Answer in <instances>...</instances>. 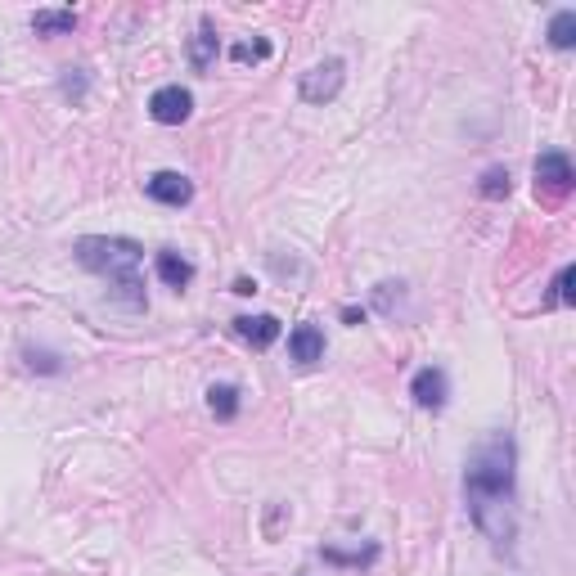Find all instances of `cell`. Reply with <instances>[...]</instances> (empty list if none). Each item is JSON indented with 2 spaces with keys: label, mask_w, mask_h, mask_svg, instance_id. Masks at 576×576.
I'll list each match as a JSON object with an SVG mask.
<instances>
[{
  "label": "cell",
  "mask_w": 576,
  "mask_h": 576,
  "mask_svg": "<svg viewBox=\"0 0 576 576\" xmlns=\"http://www.w3.org/2000/svg\"><path fill=\"white\" fill-rule=\"evenodd\" d=\"M513 464H518V450H513L509 432H491L464 464L468 513H473L477 531L486 540H495V545H509L513 531H518V518H513Z\"/></svg>",
  "instance_id": "cell-1"
},
{
  "label": "cell",
  "mask_w": 576,
  "mask_h": 576,
  "mask_svg": "<svg viewBox=\"0 0 576 576\" xmlns=\"http://www.w3.org/2000/svg\"><path fill=\"white\" fill-rule=\"evenodd\" d=\"M77 261L95 275H104L113 284L117 302L126 306H144V279H140V261H144V248L135 239H122V234H81L72 243Z\"/></svg>",
  "instance_id": "cell-2"
},
{
  "label": "cell",
  "mask_w": 576,
  "mask_h": 576,
  "mask_svg": "<svg viewBox=\"0 0 576 576\" xmlns=\"http://www.w3.org/2000/svg\"><path fill=\"white\" fill-rule=\"evenodd\" d=\"M572 162H567V153L549 149L536 158V198H545V203H563L567 194H572Z\"/></svg>",
  "instance_id": "cell-3"
},
{
  "label": "cell",
  "mask_w": 576,
  "mask_h": 576,
  "mask_svg": "<svg viewBox=\"0 0 576 576\" xmlns=\"http://www.w3.org/2000/svg\"><path fill=\"white\" fill-rule=\"evenodd\" d=\"M342 81H347V63H342V59H324V63H315V68L302 72V86H297V95H302L306 104H329V99L342 90Z\"/></svg>",
  "instance_id": "cell-4"
},
{
  "label": "cell",
  "mask_w": 576,
  "mask_h": 576,
  "mask_svg": "<svg viewBox=\"0 0 576 576\" xmlns=\"http://www.w3.org/2000/svg\"><path fill=\"white\" fill-rule=\"evenodd\" d=\"M189 113H194V95H189L185 86H158L149 95V117L162 126H180L189 122Z\"/></svg>",
  "instance_id": "cell-5"
},
{
  "label": "cell",
  "mask_w": 576,
  "mask_h": 576,
  "mask_svg": "<svg viewBox=\"0 0 576 576\" xmlns=\"http://www.w3.org/2000/svg\"><path fill=\"white\" fill-rule=\"evenodd\" d=\"M144 194L162 207H185L189 198H194V185H189V176H180V171H153V176L144 180Z\"/></svg>",
  "instance_id": "cell-6"
},
{
  "label": "cell",
  "mask_w": 576,
  "mask_h": 576,
  "mask_svg": "<svg viewBox=\"0 0 576 576\" xmlns=\"http://www.w3.org/2000/svg\"><path fill=\"white\" fill-rule=\"evenodd\" d=\"M446 374H441L437 365H428V369H419V374L410 378V396H414V405H423V410H441L446 405Z\"/></svg>",
  "instance_id": "cell-7"
},
{
  "label": "cell",
  "mask_w": 576,
  "mask_h": 576,
  "mask_svg": "<svg viewBox=\"0 0 576 576\" xmlns=\"http://www.w3.org/2000/svg\"><path fill=\"white\" fill-rule=\"evenodd\" d=\"M288 356H293L297 365H315V360H324V333H320V324H297V329L288 333Z\"/></svg>",
  "instance_id": "cell-8"
},
{
  "label": "cell",
  "mask_w": 576,
  "mask_h": 576,
  "mask_svg": "<svg viewBox=\"0 0 576 576\" xmlns=\"http://www.w3.org/2000/svg\"><path fill=\"white\" fill-rule=\"evenodd\" d=\"M234 333H239L248 347L266 351L270 342L279 338V320H275V315H239V320H234Z\"/></svg>",
  "instance_id": "cell-9"
},
{
  "label": "cell",
  "mask_w": 576,
  "mask_h": 576,
  "mask_svg": "<svg viewBox=\"0 0 576 576\" xmlns=\"http://www.w3.org/2000/svg\"><path fill=\"white\" fill-rule=\"evenodd\" d=\"M216 54H221L216 27H212V18H203V23H198V32L189 36V63H194V72H207L216 63Z\"/></svg>",
  "instance_id": "cell-10"
},
{
  "label": "cell",
  "mask_w": 576,
  "mask_h": 576,
  "mask_svg": "<svg viewBox=\"0 0 576 576\" xmlns=\"http://www.w3.org/2000/svg\"><path fill=\"white\" fill-rule=\"evenodd\" d=\"M158 279H162V284H167V288H176V293H180V288H189V279H194V266H189V261L185 257H180V252H158Z\"/></svg>",
  "instance_id": "cell-11"
},
{
  "label": "cell",
  "mask_w": 576,
  "mask_h": 576,
  "mask_svg": "<svg viewBox=\"0 0 576 576\" xmlns=\"http://www.w3.org/2000/svg\"><path fill=\"white\" fill-rule=\"evenodd\" d=\"M72 27H77V14H72V9H36L32 14L36 36H59V32H72Z\"/></svg>",
  "instance_id": "cell-12"
},
{
  "label": "cell",
  "mask_w": 576,
  "mask_h": 576,
  "mask_svg": "<svg viewBox=\"0 0 576 576\" xmlns=\"http://www.w3.org/2000/svg\"><path fill=\"white\" fill-rule=\"evenodd\" d=\"M207 410H212L216 419H234V414H239V387L212 383L207 387Z\"/></svg>",
  "instance_id": "cell-13"
},
{
  "label": "cell",
  "mask_w": 576,
  "mask_h": 576,
  "mask_svg": "<svg viewBox=\"0 0 576 576\" xmlns=\"http://www.w3.org/2000/svg\"><path fill=\"white\" fill-rule=\"evenodd\" d=\"M549 45H554V50H572L576 45V9H558V14L549 18Z\"/></svg>",
  "instance_id": "cell-14"
},
{
  "label": "cell",
  "mask_w": 576,
  "mask_h": 576,
  "mask_svg": "<svg viewBox=\"0 0 576 576\" xmlns=\"http://www.w3.org/2000/svg\"><path fill=\"white\" fill-rule=\"evenodd\" d=\"M509 189H513V180H509V171H504V167H486L482 171V185H477V194H482V198H509Z\"/></svg>",
  "instance_id": "cell-15"
},
{
  "label": "cell",
  "mask_w": 576,
  "mask_h": 576,
  "mask_svg": "<svg viewBox=\"0 0 576 576\" xmlns=\"http://www.w3.org/2000/svg\"><path fill=\"white\" fill-rule=\"evenodd\" d=\"M572 279H576V270H572V266H563V270H558V279H554V302H563V306H572V302H576V288H572Z\"/></svg>",
  "instance_id": "cell-16"
},
{
  "label": "cell",
  "mask_w": 576,
  "mask_h": 576,
  "mask_svg": "<svg viewBox=\"0 0 576 576\" xmlns=\"http://www.w3.org/2000/svg\"><path fill=\"white\" fill-rule=\"evenodd\" d=\"M230 54H234L239 63H261V59L270 54V41H243V45H234Z\"/></svg>",
  "instance_id": "cell-17"
},
{
  "label": "cell",
  "mask_w": 576,
  "mask_h": 576,
  "mask_svg": "<svg viewBox=\"0 0 576 576\" xmlns=\"http://www.w3.org/2000/svg\"><path fill=\"white\" fill-rule=\"evenodd\" d=\"M234 293L248 297V293H257V284H252V279H234Z\"/></svg>",
  "instance_id": "cell-18"
}]
</instances>
